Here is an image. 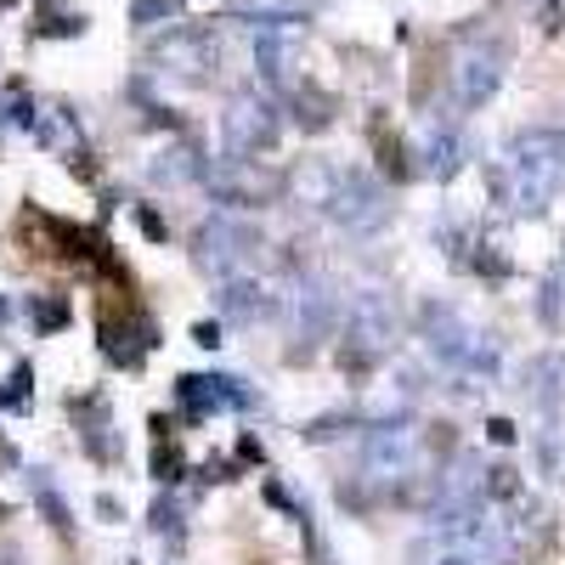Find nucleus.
Returning <instances> with one entry per match:
<instances>
[{
	"mask_svg": "<svg viewBox=\"0 0 565 565\" xmlns=\"http://www.w3.org/2000/svg\"><path fill=\"white\" fill-rule=\"evenodd\" d=\"M543 18H548V29H565V0H548Z\"/></svg>",
	"mask_w": 565,
	"mask_h": 565,
	"instance_id": "f257e3e1",
	"label": "nucleus"
}]
</instances>
